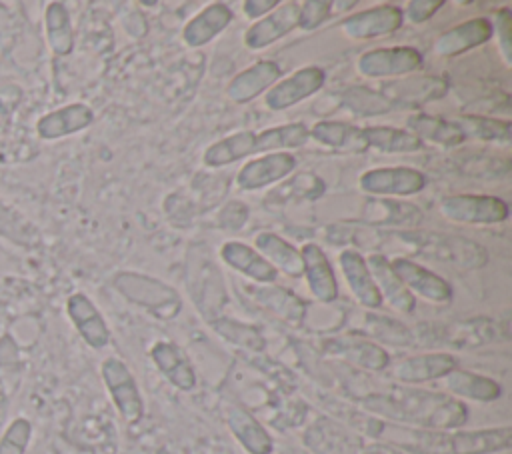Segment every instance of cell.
Masks as SVG:
<instances>
[{
    "instance_id": "obj_17",
    "label": "cell",
    "mask_w": 512,
    "mask_h": 454,
    "mask_svg": "<svg viewBox=\"0 0 512 454\" xmlns=\"http://www.w3.org/2000/svg\"><path fill=\"white\" fill-rule=\"evenodd\" d=\"M304 444L316 454H360L362 440L330 418H318L304 432Z\"/></svg>"
},
{
    "instance_id": "obj_31",
    "label": "cell",
    "mask_w": 512,
    "mask_h": 454,
    "mask_svg": "<svg viewBox=\"0 0 512 454\" xmlns=\"http://www.w3.org/2000/svg\"><path fill=\"white\" fill-rule=\"evenodd\" d=\"M406 128L410 134H414L418 140H430L434 144L452 148L462 144L466 138L456 124V120H446L440 116H430V114H412L406 120Z\"/></svg>"
},
{
    "instance_id": "obj_34",
    "label": "cell",
    "mask_w": 512,
    "mask_h": 454,
    "mask_svg": "<svg viewBox=\"0 0 512 454\" xmlns=\"http://www.w3.org/2000/svg\"><path fill=\"white\" fill-rule=\"evenodd\" d=\"M444 378L446 388L456 394V396H464L470 400H478V402H492L500 396V384L494 382L488 376H480L468 370H450Z\"/></svg>"
},
{
    "instance_id": "obj_48",
    "label": "cell",
    "mask_w": 512,
    "mask_h": 454,
    "mask_svg": "<svg viewBox=\"0 0 512 454\" xmlns=\"http://www.w3.org/2000/svg\"><path fill=\"white\" fill-rule=\"evenodd\" d=\"M280 2L278 0H246L244 6V14L248 18H260L266 16L268 12H272Z\"/></svg>"
},
{
    "instance_id": "obj_21",
    "label": "cell",
    "mask_w": 512,
    "mask_h": 454,
    "mask_svg": "<svg viewBox=\"0 0 512 454\" xmlns=\"http://www.w3.org/2000/svg\"><path fill=\"white\" fill-rule=\"evenodd\" d=\"M366 260V266L378 286V292L382 296V300L386 298V302L404 314H410L414 310L416 298L410 294V290L400 282V278L394 274L390 260L384 254H370Z\"/></svg>"
},
{
    "instance_id": "obj_22",
    "label": "cell",
    "mask_w": 512,
    "mask_h": 454,
    "mask_svg": "<svg viewBox=\"0 0 512 454\" xmlns=\"http://www.w3.org/2000/svg\"><path fill=\"white\" fill-rule=\"evenodd\" d=\"M278 78H280L278 64L272 60H260L248 66L246 70H242L240 74H236L228 82L226 94L232 102L244 104L256 98L258 94H262L266 88H270Z\"/></svg>"
},
{
    "instance_id": "obj_10",
    "label": "cell",
    "mask_w": 512,
    "mask_h": 454,
    "mask_svg": "<svg viewBox=\"0 0 512 454\" xmlns=\"http://www.w3.org/2000/svg\"><path fill=\"white\" fill-rule=\"evenodd\" d=\"M448 90V82L442 76H410L400 80L384 82L378 88V94L394 108L406 106L414 108L424 102L442 98Z\"/></svg>"
},
{
    "instance_id": "obj_18",
    "label": "cell",
    "mask_w": 512,
    "mask_h": 454,
    "mask_svg": "<svg viewBox=\"0 0 512 454\" xmlns=\"http://www.w3.org/2000/svg\"><path fill=\"white\" fill-rule=\"evenodd\" d=\"M494 34V26L486 18H470L454 28L442 32L434 42V54L442 58H452L464 54L476 46L488 42Z\"/></svg>"
},
{
    "instance_id": "obj_27",
    "label": "cell",
    "mask_w": 512,
    "mask_h": 454,
    "mask_svg": "<svg viewBox=\"0 0 512 454\" xmlns=\"http://www.w3.org/2000/svg\"><path fill=\"white\" fill-rule=\"evenodd\" d=\"M220 256L230 268L246 274L256 282L268 284L276 280V268L258 250L250 248L244 242H236V240L224 242L220 248Z\"/></svg>"
},
{
    "instance_id": "obj_12",
    "label": "cell",
    "mask_w": 512,
    "mask_h": 454,
    "mask_svg": "<svg viewBox=\"0 0 512 454\" xmlns=\"http://www.w3.org/2000/svg\"><path fill=\"white\" fill-rule=\"evenodd\" d=\"M326 74L318 66H306L292 76L280 80L266 92V106L270 110H286L292 108L294 104L302 102L304 98L316 94L324 86Z\"/></svg>"
},
{
    "instance_id": "obj_1",
    "label": "cell",
    "mask_w": 512,
    "mask_h": 454,
    "mask_svg": "<svg viewBox=\"0 0 512 454\" xmlns=\"http://www.w3.org/2000/svg\"><path fill=\"white\" fill-rule=\"evenodd\" d=\"M368 412L388 420L422 426L424 430H450L466 422V406L442 392L416 388H390L362 398Z\"/></svg>"
},
{
    "instance_id": "obj_47",
    "label": "cell",
    "mask_w": 512,
    "mask_h": 454,
    "mask_svg": "<svg viewBox=\"0 0 512 454\" xmlns=\"http://www.w3.org/2000/svg\"><path fill=\"white\" fill-rule=\"evenodd\" d=\"M442 6H444V0H412V2H408L406 14L412 22L418 24V22H424L430 16H434L436 10Z\"/></svg>"
},
{
    "instance_id": "obj_8",
    "label": "cell",
    "mask_w": 512,
    "mask_h": 454,
    "mask_svg": "<svg viewBox=\"0 0 512 454\" xmlns=\"http://www.w3.org/2000/svg\"><path fill=\"white\" fill-rule=\"evenodd\" d=\"M422 66V54L412 46L374 48L364 52L356 68L366 78H402Z\"/></svg>"
},
{
    "instance_id": "obj_49",
    "label": "cell",
    "mask_w": 512,
    "mask_h": 454,
    "mask_svg": "<svg viewBox=\"0 0 512 454\" xmlns=\"http://www.w3.org/2000/svg\"><path fill=\"white\" fill-rule=\"evenodd\" d=\"M360 454H402L396 446L392 444H382V442H374L368 446H362Z\"/></svg>"
},
{
    "instance_id": "obj_26",
    "label": "cell",
    "mask_w": 512,
    "mask_h": 454,
    "mask_svg": "<svg viewBox=\"0 0 512 454\" xmlns=\"http://www.w3.org/2000/svg\"><path fill=\"white\" fill-rule=\"evenodd\" d=\"M232 22V10L228 4L212 2L204 10H200L182 30V38L188 46L198 48L208 44L212 38H216L220 32L226 30V26Z\"/></svg>"
},
{
    "instance_id": "obj_28",
    "label": "cell",
    "mask_w": 512,
    "mask_h": 454,
    "mask_svg": "<svg viewBox=\"0 0 512 454\" xmlns=\"http://www.w3.org/2000/svg\"><path fill=\"white\" fill-rule=\"evenodd\" d=\"M326 350L346 358L348 362H354L366 370H384L390 362V356L384 348L378 344L358 338V336H344V338H334L326 342Z\"/></svg>"
},
{
    "instance_id": "obj_9",
    "label": "cell",
    "mask_w": 512,
    "mask_h": 454,
    "mask_svg": "<svg viewBox=\"0 0 512 454\" xmlns=\"http://www.w3.org/2000/svg\"><path fill=\"white\" fill-rule=\"evenodd\" d=\"M102 378L120 416L128 424L138 422L144 414V402L128 366L118 358H106L102 364Z\"/></svg>"
},
{
    "instance_id": "obj_37",
    "label": "cell",
    "mask_w": 512,
    "mask_h": 454,
    "mask_svg": "<svg viewBox=\"0 0 512 454\" xmlns=\"http://www.w3.org/2000/svg\"><path fill=\"white\" fill-rule=\"evenodd\" d=\"M372 222L394 224V226H418L422 222V210L408 202H396L390 198L370 200L368 218Z\"/></svg>"
},
{
    "instance_id": "obj_11",
    "label": "cell",
    "mask_w": 512,
    "mask_h": 454,
    "mask_svg": "<svg viewBox=\"0 0 512 454\" xmlns=\"http://www.w3.org/2000/svg\"><path fill=\"white\" fill-rule=\"evenodd\" d=\"M426 186V176L408 166L372 168L360 176V188L374 196H412Z\"/></svg>"
},
{
    "instance_id": "obj_20",
    "label": "cell",
    "mask_w": 512,
    "mask_h": 454,
    "mask_svg": "<svg viewBox=\"0 0 512 454\" xmlns=\"http://www.w3.org/2000/svg\"><path fill=\"white\" fill-rule=\"evenodd\" d=\"M338 262H340L342 274H344L354 298L366 308H380L384 300H382L378 286L366 266L364 256L358 250L346 248L340 252Z\"/></svg>"
},
{
    "instance_id": "obj_32",
    "label": "cell",
    "mask_w": 512,
    "mask_h": 454,
    "mask_svg": "<svg viewBox=\"0 0 512 454\" xmlns=\"http://www.w3.org/2000/svg\"><path fill=\"white\" fill-rule=\"evenodd\" d=\"M152 360L158 370L180 390H192L196 384L192 364L172 342H156L152 348Z\"/></svg>"
},
{
    "instance_id": "obj_44",
    "label": "cell",
    "mask_w": 512,
    "mask_h": 454,
    "mask_svg": "<svg viewBox=\"0 0 512 454\" xmlns=\"http://www.w3.org/2000/svg\"><path fill=\"white\" fill-rule=\"evenodd\" d=\"M332 2L328 0H308L304 4H300V12H298V28L302 30H314L318 28L328 16Z\"/></svg>"
},
{
    "instance_id": "obj_6",
    "label": "cell",
    "mask_w": 512,
    "mask_h": 454,
    "mask_svg": "<svg viewBox=\"0 0 512 454\" xmlns=\"http://www.w3.org/2000/svg\"><path fill=\"white\" fill-rule=\"evenodd\" d=\"M188 290L202 314L210 322L216 320L220 308L226 304L224 278L212 258L196 246L188 254Z\"/></svg>"
},
{
    "instance_id": "obj_24",
    "label": "cell",
    "mask_w": 512,
    "mask_h": 454,
    "mask_svg": "<svg viewBox=\"0 0 512 454\" xmlns=\"http://www.w3.org/2000/svg\"><path fill=\"white\" fill-rule=\"evenodd\" d=\"M66 310L70 320L74 322L76 330L80 332V336L92 346V348H102L108 344L110 340V332L108 326L102 318V314L98 312V308L92 304V300L86 294H72L66 302Z\"/></svg>"
},
{
    "instance_id": "obj_38",
    "label": "cell",
    "mask_w": 512,
    "mask_h": 454,
    "mask_svg": "<svg viewBox=\"0 0 512 454\" xmlns=\"http://www.w3.org/2000/svg\"><path fill=\"white\" fill-rule=\"evenodd\" d=\"M364 136L368 148L372 146L382 152H416L422 146V140L414 134L392 126H368L364 128Z\"/></svg>"
},
{
    "instance_id": "obj_16",
    "label": "cell",
    "mask_w": 512,
    "mask_h": 454,
    "mask_svg": "<svg viewBox=\"0 0 512 454\" xmlns=\"http://www.w3.org/2000/svg\"><path fill=\"white\" fill-rule=\"evenodd\" d=\"M294 166H296V158L288 152L278 150L246 162L240 168L236 182L242 190H258L286 178L294 170Z\"/></svg>"
},
{
    "instance_id": "obj_19",
    "label": "cell",
    "mask_w": 512,
    "mask_h": 454,
    "mask_svg": "<svg viewBox=\"0 0 512 454\" xmlns=\"http://www.w3.org/2000/svg\"><path fill=\"white\" fill-rule=\"evenodd\" d=\"M300 256L304 266L302 274L306 276L308 288L314 294V298L326 304L334 302L338 298V282H336L334 268L328 256L324 254V250L318 244L310 242L300 248Z\"/></svg>"
},
{
    "instance_id": "obj_29",
    "label": "cell",
    "mask_w": 512,
    "mask_h": 454,
    "mask_svg": "<svg viewBox=\"0 0 512 454\" xmlns=\"http://www.w3.org/2000/svg\"><path fill=\"white\" fill-rule=\"evenodd\" d=\"M308 134L314 140H318L320 144L336 148V150H346V152H354V154H362L368 150L364 128L354 126L350 122L322 120L312 130H308Z\"/></svg>"
},
{
    "instance_id": "obj_15",
    "label": "cell",
    "mask_w": 512,
    "mask_h": 454,
    "mask_svg": "<svg viewBox=\"0 0 512 454\" xmlns=\"http://www.w3.org/2000/svg\"><path fill=\"white\" fill-rule=\"evenodd\" d=\"M298 2H282L272 12L256 20L246 32H244V44L250 50H260L270 46L272 42L280 40L288 32H292L298 26Z\"/></svg>"
},
{
    "instance_id": "obj_43",
    "label": "cell",
    "mask_w": 512,
    "mask_h": 454,
    "mask_svg": "<svg viewBox=\"0 0 512 454\" xmlns=\"http://www.w3.org/2000/svg\"><path fill=\"white\" fill-rule=\"evenodd\" d=\"M30 434H32L30 422L24 418H16L0 438V454H24Z\"/></svg>"
},
{
    "instance_id": "obj_5",
    "label": "cell",
    "mask_w": 512,
    "mask_h": 454,
    "mask_svg": "<svg viewBox=\"0 0 512 454\" xmlns=\"http://www.w3.org/2000/svg\"><path fill=\"white\" fill-rule=\"evenodd\" d=\"M114 288L130 302L150 310L162 320L178 316L182 308L180 294L162 280L140 272H118L112 280Z\"/></svg>"
},
{
    "instance_id": "obj_33",
    "label": "cell",
    "mask_w": 512,
    "mask_h": 454,
    "mask_svg": "<svg viewBox=\"0 0 512 454\" xmlns=\"http://www.w3.org/2000/svg\"><path fill=\"white\" fill-rule=\"evenodd\" d=\"M258 252L274 266H278L286 276L298 278L304 272L302 256L296 246L274 232H260L254 240Z\"/></svg>"
},
{
    "instance_id": "obj_40",
    "label": "cell",
    "mask_w": 512,
    "mask_h": 454,
    "mask_svg": "<svg viewBox=\"0 0 512 454\" xmlns=\"http://www.w3.org/2000/svg\"><path fill=\"white\" fill-rule=\"evenodd\" d=\"M342 104L360 116H374V114H382L388 112L392 106L378 94V90L372 88H364V86H354L348 88L342 94Z\"/></svg>"
},
{
    "instance_id": "obj_4",
    "label": "cell",
    "mask_w": 512,
    "mask_h": 454,
    "mask_svg": "<svg viewBox=\"0 0 512 454\" xmlns=\"http://www.w3.org/2000/svg\"><path fill=\"white\" fill-rule=\"evenodd\" d=\"M394 234L410 252L420 254L428 260L444 262L462 270H476L486 266L488 252L482 244L444 232H426V230H400Z\"/></svg>"
},
{
    "instance_id": "obj_30",
    "label": "cell",
    "mask_w": 512,
    "mask_h": 454,
    "mask_svg": "<svg viewBox=\"0 0 512 454\" xmlns=\"http://www.w3.org/2000/svg\"><path fill=\"white\" fill-rule=\"evenodd\" d=\"M226 422L234 436L240 440V444L250 454H270L272 452V438L268 432L260 426V422L246 412L240 406H228L226 410Z\"/></svg>"
},
{
    "instance_id": "obj_42",
    "label": "cell",
    "mask_w": 512,
    "mask_h": 454,
    "mask_svg": "<svg viewBox=\"0 0 512 454\" xmlns=\"http://www.w3.org/2000/svg\"><path fill=\"white\" fill-rule=\"evenodd\" d=\"M366 332H370L374 338L388 342V344H396V346H406L412 342V334L406 326H402L400 322L386 318V316H374L368 314L366 316Z\"/></svg>"
},
{
    "instance_id": "obj_25",
    "label": "cell",
    "mask_w": 512,
    "mask_h": 454,
    "mask_svg": "<svg viewBox=\"0 0 512 454\" xmlns=\"http://www.w3.org/2000/svg\"><path fill=\"white\" fill-rule=\"evenodd\" d=\"M456 368V358L446 352H432V354H418L400 360L392 374L400 382L416 384L426 380H436L446 376L450 370Z\"/></svg>"
},
{
    "instance_id": "obj_13",
    "label": "cell",
    "mask_w": 512,
    "mask_h": 454,
    "mask_svg": "<svg viewBox=\"0 0 512 454\" xmlns=\"http://www.w3.org/2000/svg\"><path fill=\"white\" fill-rule=\"evenodd\" d=\"M390 266H392L394 274L400 278V282L410 290L412 296L418 294V296H422L430 302H436V304L450 302L452 288L436 272H432L426 266H420V264H416V262H412L410 258H404V256H398V258L390 260Z\"/></svg>"
},
{
    "instance_id": "obj_36",
    "label": "cell",
    "mask_w": 512,
    "mask_h": 454,
    "mask_svg": "<svg viewBox=\"0 0 512 454\" xmlns=\"http://www.w3.org/2000/svg\"><path fill=\"white\" fill-rule=\"evenodd\" d=\"M44 24H46V38L52 52L58 56L70 54L74 46V34H72L68 8L62 2H50L46 8Z\"/></svg>"
},
{
    "instance_id": "obj_3",
    "label": "cell",
    "mask_w": 512,
    "mask_h": 454,
    "mask_svg": "<svg viewBox=\"0 0 512 454\" xmlns=\"http://www.w3.org/2000/svg\"><path fill=\"white\" fill-rule=\"evenodd\" d=\"M308 128L302 122H292L276 128H266L262 132H234L212 146L206 148L204 152V164L218 168L232 164L240 158H246L250 154L258 152H272V150H284V148H300L308 142Z\"/></svg>"
},
{
    "instance_id": "obj_39",
    "label": "cell",
    "mask_w": 512,
    "mask_h": 454,
    "mask_svg": "<svg viewBox=\"0 0 512 454\" xmlns=\"http://www.w3.org/2000/svg\"><path fill=\"white\" fill-rule=\"evenodd\" d=\"M456 124L460 126L464 138H476V140L500 142V144L510 142V122L508 120L464 114L462 118L456 120Z\"/></svg>"
},
{
    "instance_id": "obj_14",
    "label": "cell",
    "mask_w": 512,
    "mask_h": 454,
    "mask_svg": "<svg viewBox=\"0 0 512 454\" xmlns=\"http://www.w3.org/2000/svg\"><path fill=\"white\" fill-rule=\"evenodd\" d=\"M404 14L394 4H380L362 12H356L340 22L342 32L354 40H366L386 36L402 26Z\"/></svg>"
},
{
    "instance_id": "obj_2",
    "label": "cell",
    "mask_w": 512,
    "mask_h": 454,
    "mask_svg": "<svg viewBox=\"0 0 512 454\" xmlns=\"http://www.w3.org/2000/svg\"><path fill=\"white\" fill-rule=\"evenodd\" d=\"M376 426L370 434L384 436L392 446L410 454H492L508 450L512 442L510 426L470 432L398 428L382 422H376Z\"/></svg>"
},
{
    "instance_id": "obj_23",
    "label": "cell",
    "mask_w": 512,
    "mask_h": 454,
    "mask_svg": "<svg viewBox=\"0 0 512 454\" xmlns=\"http://www.w3.org/2000/svg\"><path fill=\"white\" fill-rule=\"evenodd\" d=\"M92 122H94L92 108L82 102H74L44 114L36 124V132L44 140H56V138L74 134L78 130H84Z\"/></svg>"
},
{
    "instance_id": "obj_46",
    "label": "cell",
    "mask_w": 512,
    "mask_h": 454,
    "mask_svg": "<svg viewBox=\"0 0 512 454\" xmlns=\"http://www.w3.org/2000/svg\"><path fill=\"white\" fill-rule=\"evenodd\" d=\"M246 218H248V208L242 202L232 200L220 212V226H224L228 230H238L244 226Z\"/></svg>"
},
{
    "instance_id": "obj_45",
    "label": "cell",
    "mask_w": 512,
    "mask_h": 454,
    "mask_svg": "<svg viewBox=\"0 0 512 454\" xmlns=\"http://www.w3.org/2000/svg\"><path fill=\"white\" fill-rule=\"evenodd\" d=\"M512 14L508 8H500L496 12V36L500 40V50L504 56V62L510 66L512 64Z\"/></svg>"
},
{
    "instance_id": "obj_35",
    "label": "cell",
    "mask_w": 512,
    "mask_h": 454,
    "mask_svg": "<svg viewBox=\"0 0 512 454\" xmlns=\"http://www.w3.org/2000/svg\"><path fill=\"white\" fill-rule=\"evenodd\" d=\"M248 290L252 292V296L258 304H262L264 308L276 312L278 316H282L290 322H300L306 314V304L294 292H290L282 286H274V284L248 286Z\"/></svg>"
},
{
    "instance_id": "obj_7",
    "label": "cell",
    "mask_w": 512,
    "mask_h": 454,
    "mask_svg": "<svg viewBox=\"0 0 512 454\" xmlns=\"http://www.w3.org/2000/svg\"><path fill=\"white\" fill-rule=\"evenodd\" d=\"M440 212L462 224H498L508 218V204L490 194H452L440 202Z\"/></svg>"
},
{
    "instance_id": "obj_41",
    "label": "cell",
    "mask_w": 512,
    "mask_h": 454,
    "mask_svg": "<svg viewBox=\"0 0 512 454\" xmlns=\"http://www.w3.org/2000/svg\"><path fill=\"white\" fill-rule=\"evenodd\" d=\"M214 326V330L224 336L226 340L234 342V344H240V346H246V348H252V350H262L264 348V338L262 334L248 326V324H240L236 320H230V318H216L210 322Z\"/></svg>"
}]
</instances>
